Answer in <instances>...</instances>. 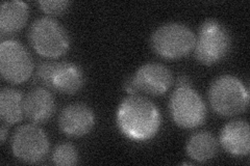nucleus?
<instances>
[{
	"instance_id": "nucleus-4",
	"label": "nucleus",
	"mask_w": 250,
	"mask_h": 166,
	"mask_svg": "<svg viewBox=\"0 0 250 166\" xmlns=\"http://www.w3.org/2000/svg\"><path fill=\"white\" fill-rule=\"evenodd\" d=\"M28 38L35 51L47 58L62 56L71 44L66 28L50 17L37 19L29 28Z\"/></svg>"
},
{
	"instance_id": "nucleus-19",
	"label": "nucleus",
	"mask_w": 250,
	"mask_h": 166,
	"mask_svg": "<svg viewBox=\"0 0 250 166\" xmlns=\"http://www.w3.org/2000/svg\"><path fill=\"white\" fill-rule=\"evenodd\" d=\"M123 89L125 90V92H128L129 94H137L139 92V90H138V86L135 82V79H134V76L131 77H128L126 80L124 81L123 83Z\"/></svg>"
},
{
	"instance_id": "nucleus-11",
	"label": "nucleus",
	"mask_w": 250,
	"mask_h": 166,
	"mask_svg": "<svg viewBox=\"0 0 250 166\" xmlns=\"http://www.w3.org/2000/svg\"><path fill=\"white\" fill-rule=\"evenodd\" d=\"M83 69L70 61H56L49 89L64 94H74L84 85Z\"/></svg>"
},
{
	"instance_id": "nucleus-1",
	"label": "nucleus",
	"mask_w": 250,
	"mask_h": 166,
	"mask_svg": "<svg viewBox=\"0 0 250 166\" xmlns=\"http://www.w3.org/2000/svg\"><path fill=\"white\" fill-rule=\"evenodd\" d=\"M117 126L125 137L146 141L159 133L162 116L154 103L139 94L125 98L117 110Z\"/></svg>"
},
{
	"instance_id": "nucleus-6",
	"label": "nucleus",
	"mask_w": 250,
	"mask_h": 166,
	"mask_svg": "<svg viewBox=\"0 0 250 166\" xmlns=\"http://www.w3.org/2000/svg\"><path fill=\"white\" fill-rule=\"evenodd\" d=\"M170 115L178 127L198 128L207 118V106L191 86H181L172 92L169 101Z\"/></svg>"
},
{
	"instance_id": "nucleus-20",
	"label": "nucleus",
	"mask_w": 250,
	"mask_h": 166,
	"mask_svg": "<svg viewBox=\"0 0 250 166\" xmlns=\"http://www.w3.org/2000/svg\"><path fill=\"white\" fill-rule=\"evenodd\" d=\"M190 83H191V81H190L189 77L185 76V75L178 77L177 81H176L177 88H181V86H190Z\"/></svg>"
},
{
	"instance_id": "nucleus-16",
	"label": "nucleus",
	"mask_w": 250,
	"mask_h": 166,
	"mask_svg": "<svg viewBox=\"0 0 250 166\" xmlns=\"http://www.w3.org/2000/svg\"><path fill=\"white\" fill-rule=\"evenodd\" d=\"M24 98L20 91L4 88L0 92V117L5 125H15L24 117Z\"/></svg>"
},
{
	"instance_id": "nucleus-2",
	"label": "nucleus",
	"mask_w": 250,
	"mask_h": 166,
	"mask_svg": "<svg viewBox=\"0 0 250 166\" xmlns=\"http://www.w3.org/2000/svg\"><path fill=\"white\" fill-rule=\"evenodd\" d=\"M208 100L218 115L231 117L243 113L248 108L249 91L237 77L222 75L210 84Z\"/></svg>"
},
{
	"instance_id": "nucleus-12",
	"label": "nucleus",
	"mask_w": 250,
	"mask_h": 166,
	"mask_svg": "<svg viewBox=\"0 0 250 166\" xmlns=\"http://www.w3.org/2000/svg\"><path fill=\"white\" fill-rule=\"evenodd\" d=\"M56 112V101L50 91L36 88L24 98V113L29 121L36 124L45 123Z\"/></svg>"
},
{
	"instance_id": "nucleus-14",
	"label": "nucleus",
	"mask_w": 250,
	"mask_h": 166,
	"mask_svg": "<svg viewBox=\"0 0 250 166\" xmlns=\"http://www.w3.org/2000/svg\"><path fill=\"white\" fill-rule=\"evenodd\" d=\"M29 9L23 1H6L0 9V31L3 35L17 33L25 26L28 20Z\"/></svg>"
},
{
	"instance_id": "nucleus-18",
	"label": "nucleus",
	"mask_w": 250,
	"mask_h": 166,
	"mask_svg": "<svg viewBox=\"0 0 250 166\" xmlns=\"http://www.w3.org/2000/svg\"><path fill=\"white\" fill-rule=\"evenodd\" d=\"M38 4L47 15L61 16L69 10L71 2L67 0H47V1H39Z\"/></svg>"
},
{
	"instance_id": "nucleus-17",
	"label": "nucleus",
	"mask_w": 250,
	"mask_h": 166,
	"mask_svg": "<svg viewBox=\"0 0 250 166\" xmlns=\"http://www.w3.org/2000/svg\"><path fill=\"white\" fill-rule=\"evenodd\" d=\"M52 162L60 166L75 165L78 163L77 149L71 144H61L52 153Z\"/></svg>"
},
{
	"instance_id": "nucleus-9",
	"label": "nucleus",
	"mask_w": 250,
	"mask_h": 166,
	"mask_svg": "<svg viewBox=\"0 0 250 166\" xmlns=\"http://www.w3.org/2000/svg\"><path fill=\"white\" fill-rule=\"evenodd\" d=\"M134 79L139 92L150 96H162L169 91L173 83L171 71L159 62H148L140 67Z\"/></svg>"
},
{
	"instance_id": "nucleus-5",
	"label": "nucleus",
	"mask_w": 250,
	"mask_h": 166,
	"mask_svg": "<svg viewBox=\"0 0 250 166\" xmlns=\"http://www.w3.org/2000/svg\"><path fill=\"white\" fill-rule=\"evenodd\" d=\"M231 48V37L226 27L216 20H207L198 29L195 57L202 65L212 66L224 59Z\"/></svg>"
},
{
	"instance_id": "nucleus-8",
	"label": "nucleus",
	"mask_w": 250,
	"mask_h": 166,
	"mask_svg": "<svg viewBox=\"0 0 250 166\" xmlns=\"http://www.w3.org/2000/svg\"><path fill=\"white\" fill-rule=\"evenodd\" d=\"M12 151L18 160L24 163H39L49 152V140L45 131L34 124L21 126L12 138Z\"/></svg>"
},
{
	"instance_id": "nucleus-7",
	"label": "nucleus",
	"mask_w": 250,
	"mask_h": 166,
	"mask_svg": "<svg viewBox=\"0 0 250 166\" xmlns=\"http://www.w3.org/2000/svg\"><path fill=\"white\" fill-rule=\"evenodd\" d=\"M34 71V61L27 49L15 39L0 44V72L5 81L21 84L27 81Z\"/></svg>"
},
{
	"instance_id": "nucleus-3",
	"label": "nucleus",
	"mask_w": 250,
	"mask_h": 166,
	"mask_svg": "<svg viewBox=\"0 0 250 166\" xmlns=\"http://www.w3.org/2000/svg\"><path fill=\"white\" fill-rule=\"evenodd\" d=\"M196 36L183 23L169 22L156 28L150 37V45L159 56L174 60L187 56L195 47Z\"/></svg>"
},
{
	"instance_id": "nucleus-10",
	"label": "nucleus",
	"mask_w": 250,
	"mask_h": 166,
	"mask_svg": "<svg viewBox=\"0 0 250 166\" xmlns=\"http://www.w3.org/2000/svg\"><path fill=\"white\" fill-rule=\"evenodd\" d=\"M95 121V114L88 105L75 103L62 110L59 126L61 131L67 136L82 137L92 131Z\"/></svg>"
},
{
	"instance_id": "nucleus-15",
	"label": "nucleus",
	"mask_w": 250,
	"mask_h": 166,
	"mask_svg": "<svg viewBox=\"0 0 250 166\" xmlns=\"http://www.w3.org/2000/svg\"><path fill=\"white\" fill-rule=\"evenodd\" d=\"M186 151L188 156L197 162L212 160L218 152V142L210 132L199 131L188 139Z\"/></svg>"
},
{
	"instance_id": "nucleus-21",
	"label": "nucleus",
	"mask_w": 250,
	"mask_h": 166,
	"mask_svg": "<svg viewBox=\"0 0 250 166\" xmlns=\"http://www.w3.org/2000/svg\"><path fill=\"white\" fill-rule=\"evenodd\" d=\"M6 135H7V129H6L5 124L3 123L1 125V129H0V141H1V144H4Z\"/></svg>"
},
{
	"instance_id": "nucleus-13",
	"label": "nucleus",
	"mask_w": 250,
	"mask_h": 166,
	"mask_svg": "<svg viewBox=\"0 0 250 166\" xmlns=\"http://www.w3.org/2000/svg\"><path fill=\"white\" fill-rule=\"evenodd\" d=\"M220 144L226 152L233 156H246L250 152L249 125L236 120L226 124L220 133Z\"/></svg>"
}]
</instances>
